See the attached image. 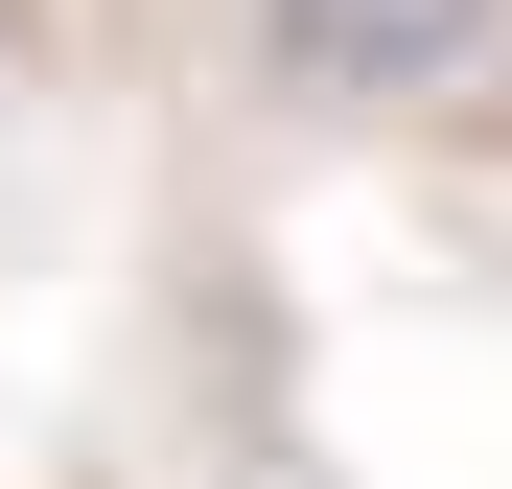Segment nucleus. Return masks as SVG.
<instances>
[{
	"label": "nucleus",
	"instance_id": "f257e3e1",
	"mask_svg": "<svg viewBox=\"0 0 512 489\" xmlns=\"http://www.w3.org/2000/svg\"><path fill=\"white\" fill-rule=\"evenodd\" d=\"M512 24V0H256V47H280V94H350V117H396V94H443V70Z\"/></svg>",
	"mask_w": 512,
	"mask_h": 489
}]
</instances>
